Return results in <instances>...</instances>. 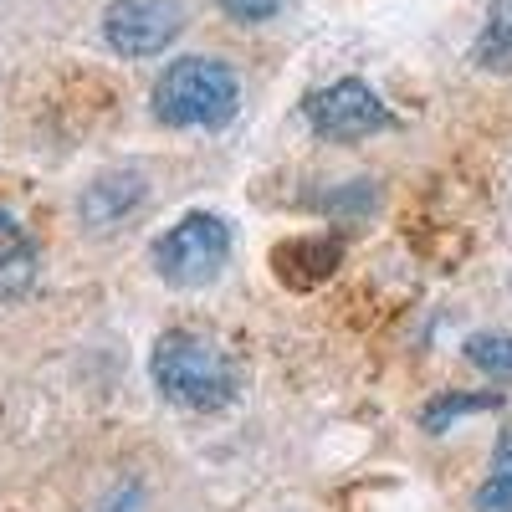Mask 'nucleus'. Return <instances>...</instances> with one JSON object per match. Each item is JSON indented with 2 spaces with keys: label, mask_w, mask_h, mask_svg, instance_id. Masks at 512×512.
<instances>
[{
  "label": "nucleus",
  "mask_w": 512,
  "mask_h": 512,
  "mask_svg": "<svg viewBox=\"0 0 512 512\" xmlns=\"http://www.w3.org/2000/svg\"><path fill=\"white\" fill-rule=\"evenodd\" d=\"M149 374H154V390L180 405V410H195V415H216L236 400L241 379H236V364L221 344L190 333V328H175L164 333L154 354H149Z\"/></svg>",
  "instance_id": "nucleus-1"
},
{
  "label": "nucleus",
  "mask_w": 512,
  "mask_h": 512,
  "mask_svg": "<svg viewBox=\"0 0 512 512\" xmlns=\"http://www.w3.org/2000/svg\"><path fill=\"white\" fill-rule=\"evenodd\" d=\"M241 108V82L221 57H180L154 82V118L164 128H226Z\"/></svg>",
  "instance_id": "nucleus-2"
},
{
  "label": "nucleus",
  "mask_w": 512,
  "mask_h": 512,
  "mask_svg": "<svg viewBox=\"0 0 512 512\" xmlns=\"http://www.w3.org/2000/svg\"><path fill=\"white\" fill-rule=\"evenodd\" d=\"M149 262H154L159 282H169V287L216 282L221 267L231 262V221L210 216V210H190V216H180L149 246Z\"/></svg>",
  "instance_id": "nucleus-3"
},
{
  "label": "nucleus",
  "mask_w": 512,
  "mask_h": 512,
  "mask_svg": "<svg viewBox=\"0 0 512 512\" xmlns=\"http://www.w3.org/2000/svg\"><path fill=\"white\" fill-rule=\"evenodd\" d=\"M303 118L328 144H359V139L379 134V128H390V108L359 77H338L328 88H313L303 98Z\"/></svg>",
  "instance_id": "nucleus-4"
},
{
  "label": "nucleus",
  "mask_w": 512,
  "mask_h": 512,
  "mask_svg": "<svg viewBox=\"0 0 512 512\" xmlns=\"http://www.w3.org/2000/svg\"><path fill=\"white\" fill-rule=\"evenodd\" d=\"M185 31V6L180 0H113L103 11V36L108 47L128 62H144L175 47Z\"/></svg>",
  "instance_id": "nucleus-5"
},
{
  "label": "nucleus",
  "mask_w": 512,
  "mask_h": 512,
  "mask_svg": "<svg viewBox=\"0 0 512 512\" xmlns=\"http://www.w3.org/2000/svg\"><path fill=\"white\" fill-rule=\"evenodd\" d=\"M144 195H149V185H144L139 169H108V175H98L88 190H82L77 210L93 231H108L123 216H134V210L144 205Z\"/></svg>",
  "instance_id": "nucleus-6"
},
{
  "label": "nucleus",
  "mask_w": 512,
  "mask_h": 512,
  "mask_svg": "<svg viewBox=\"0 0 512 512\" xmlns=\"http://www.w3.org/2000/svg\"><path fill=\"white\" fill-rule=\"evenodd\" d=\"M36 272H41V256H36V241L26 236V226L0 210V303H16L36 287Z\"/></svg>",
  "instance_id": "nucleus-7"
},
{
  "label": "nucleus",
  "mask_w": 512,
  "mask_h": 512,
  "mask_svg": "<svg viewBox=\"0 0 512 512\" xmlns=\"http://www.w3.org/2000/svg\"><path fill=\"white\" fill-rule=\"evenodd\" d=\"M472 62L482 72H512V0H492L487 6V21L477 31Z\"/></svg>",
  "instance_id": "nucleus-8"
},
{
  "label": "nucleus",
  "mask_w": 512,
  "mask_h": 512,
  "mask_svg": "<svg viewBox=\"0 0 512 512\" xmlns=\"http://www.w3.org/2000/svg\"><path fill=\"white\" fill-rule=\"evenodd\" d=\"M338 256H344V246H338L333 236H303V241H282L272 251V262H303V272L292 277V287H313L338 267Z\"/></svg>",
  "instance_id": "nucleus-9"
},
{
  "label": "nucleus",
  "mask_w": 512,
  "mask_h": 512,
  "mask_svg": "<svg viewBox=\"0 0 512 512\" xmlns=\"http://www.w3.org/2000/svg\"><path fill=\"white\" fill-rule=\"evenodd\" d=\"M477 512H512V431H502L492 446V472L477 487Z\"/></svg>",
  "instance_id": "nucleus-10"
},
{
  "label": "nucleus",
  "mask_w": 512,
  "mask_h": 512,
  "mask_svg": "<svg viewBox=\"0 0 512 512\" xmlns=\"http://www.w3.org/2000/svg\"><path fill=\"white\" fill-rule=\"evenodd\" d=\"M497 405H502V390H492V395H456L451 390V395H436L431 405L420 410V425L431 436H446L456 415H477V410H497Z\"/></svg>",
  "instance_id": "nucleus-11"
},
{
  "label": "nucleus",
  "mask_w": 512,
  "mask_h": 512,
  "mask_svg": "<svg viewBox=\"0 0 512 512\" xmlns=\"http://www.w3.org/2000/svg\"><path fill=\"white\" fill-rule=\"evenodd\" d=\"M461 354H466V364H477L482 374H492V379H512V338L507 333H472L461 344Z\"/></svg>",
  "instance_id": "nucleus-12"
},
{
  "label": "nucleus",
  "mask_w": 512,
  "mask_h": 512,
  "mask_svg": "<svg viewBox=\"0 0 512 512\" xmlns=\"http://www.w3.org/2000/svg\"><path fill=\"white\" fill-rule=\"evenodd\" d=\"M216 11H226L241 26H256V21H272L282 11V0H216Z\"/></svg>",
  "instance_id": "nucleus-13"
},
{
  "label": "nucleus",
  "mask_w": 512,
  "mask_h": 512,
  "mask_svg": "<svg viewBox=\"0 0 512 512\" xmlns=\"http://www.w3.org/2000/svg\"><path fill=\"white\" fill-rule=\"evenodd\" d=\"M128 497H134V492H123V497H113V502H108L103 512H123V507H128Z\"/></svg>",
  "instance_id": "nucleus-14"
}]
</instances>
